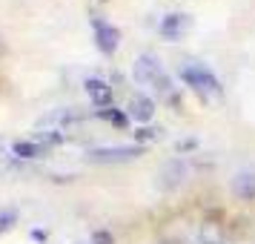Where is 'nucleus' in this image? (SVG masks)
<instances>
[{
    "instance_id": "3",
    "label": "nucleus",
    "mask_w": 255,
    "mask_h": 244,
    "mask_svg": "<svg viewBox=\"0 0 255 244\" xmlns=\"http://www.w3.org/2000/svg\"><path fill=\"white\" fill-rule=\"evenodd\" d=\"M143 155L140 144H115V147H92L86 152L89 164H129Z\"/></svg>"
},
{
    "instance_id": "12",
    "label": "nucleus",
    "mask_w": 255,
    "mask_h": 244,
    "mask_svg": "<svg viewBox=\"0 0 255 244\" xmlns=\"http://www.w3.org/2000/svg\"><path fill=\"white\" fill-rule=\"evenodd\" d=\"M132 138H135V144H149V141H161L163 138V129L161 127H140L132 132Z\"/></svg>"
},
{
    "instance_id": "4",
    "label": "nucleus",
    "mask_w": 255,
    "mask_h": 244,
    "mask_svg": "<svg viewBox=\"0 0 255 244\" xmlns=\"http://www.w3.org/2000/svg\"><path fill=\"white\" fill-rule=\"evenodd\" d=\"M186 175H189V167H186L184 158H169V161L161 164V170H158V187H161L163 193H175V190H181L186 181Z\"/></svg>"
},
{
    "instance_id": "13",
    "label": "nucleus",
    "mask_w": 255,
    "mask_h": 244,
    "mask_svg": "<svg viewBox=\"0 0 255 244\" xmlns=\"http://www.w3.org/2000/svg\"><path fill=\"white\" fill-rule=\"evenodd\" d=\"M17 221H20V213H17V210L14 207H3L0 210V236H3L6 230H12Z\"/></svg>"
},
{
    "instance_id": "14",
    "label": "nucleus",
    "mask_w": 255,
    "mask_h": 244,
    "mask_svg": "<svg viewBox=\"0 0 255 244\" xmlns=\"http://www.w3.org/2000/svg\"><path fill=\"white\" fill-rule=\"evenodd\" d=\"M35 141L43 144V147H46V144H60V141H63V132H60L58 127H49V129H43V132H35Z\"/></svg>"
},
{
    "instance_id": "9",
    "label": "nucleus",
    "mask_w": 255,
    "mask_h": 244,
    "mask_svg": "<svg viewBox=\"0 0 255 244\" xmlns=\"http://www.w3.org/2000/svg\"><path fill=\"white\" fill-rule=\"evenodd\" d=\"M232 190L241 201H255V173L253 170H244L232 178Z\"/></svg>"
},
{
    "instance_id": "2",
    "label": "nucleus",
    "mask_w": 255,
    "mask_h": 244,
    "mask_svg": "<svg viewBox=\"0 0 255 244\" xmlns=\"http://www.w3.org/2000/svg\"><path fill=\"white\" fill-rule=\"evenodd\" d=\"M178 75H181V81H184L186 86H192L201 98H204V95H221V81L215 78V72L209 69V66H204V63L186 60L184 66L178 69Z\"/></svg>"
},
{
    "instance_id": "1",
    "label": "nucleus",
    "mask_w": 255,
    "mask_h": 244,
    "mask_svg": "<svg viewBox=\"0 0 255 244\" xmlns=\"http://www.w3.org/2000/svg\"><path fill=\"white\" fill-rule=\"evenodd\" d=\"M132 78H135V83L163 95V98H172L175 95L172 78L166 75L161 60L152 58V55H138V58H135V63H132Z\"/></svg>"
},
{
    "instance_id": "10",
    "label": "nucleus",
    "mask_w": 255,
    "mask_h": 244,
    "mask_svg": "<svg viewBox=\"0 0 255 244\" xmlns=\"http://www.w3.org/2000/svg\"><path fill=\"white\" fill-rule=\"evenodd\" d=\"M43 152H46V147H43V144H37V141H17V144H12V155L17 158V161L40 158Z\"/></svg>"
},
{
    "instance_id": "17",
    "label": "nucleus",
    "mask_w": 255,
    "mask_h": 244,
    "mask_svg": "<svg viewBox=\"0 0 255 244\" xmlns=\"http://www.w3.org/2000/svg\"><path fill=\"white\" fill-rule=\"evenodd\" d=\"M75 244H86V242H75Z\"/></svg>"
},
{
    "instance_id": "15",
    "label": "nucleus",
    "mask_w": 255,
    "mask_h": 244,
    "mask_svg": "<svg viewBox=\"0 0 255 244\" xmlns=\"http://www.w3.org/2000/svg\"><path fill=\"white\" fill-rule=\"evenodd\" d=\"M89 244H115V239H112V233L109 230H95Z\"/></svg>"
},
{
    "instance_id": "7",
    "label": "nucleus",
    "mask_w": 255,
    "mask_h": 244,
    "mask_svg": "<svg viewBox=\"0 0 255 244\" xmlns=\"http://www.w3.org/2000/svg\"><path fill=\"white\" fill-rule=\"evenodd\" d=\"M155 101H152L149 95H143V92H135L132 98H129V104H127V115L135 121V124H149L152 118H155Z\"/></svg>"
},
{
    "instance_id": "8",
    "label": "nucleus",
    "mask_w": 255,
    "mask_h": 244,
    "mask_svg": "<svg viewBox=\"0 0 255 244\" xmlns=\"http://www.w3.org/2000/svg\"><path fill=\"white\" fill-rule=\"evenodd\" d=\"M83 89H86L89 101H92L98 109H106V106H112V101H115L112 86H109L106 81H101V78H89V81L83 83Z\"/></svg>"
},
{
    "instance_id": "6",
    "label": "nucleus",
    "mask_w": 255,
    "mask_h": 244,
    "mask_svg": "<svg viewBox=\"0 0 255 244\" xmlns=\"http://www.w3.org/2000/svg\"><path fill=\"white\" fill-rule=\"evenodd\" d=\"M192 29V14L186 12H169L166 17H161V23H158V35L163 40H181Z\"/></svg>"
},
{
    "instance_id": "16",
    "label": "nucleus",
    "mask_w": 255,
    "mask_h": 244,
    "mask_svg": "<svg viewBox=\"0 0 255 244\" xmlns=\"http://www.w3.org/2000/svg\"><path fill=\"white\" fill-rule=\"evenodd\" d=\"M32 239H35V242H43V244H46V242H49V233H46V230H32Z\"/></svg>"
},
{
    "instance_id": "5",
    "label": "nucleus",
    "mask_w": 255,
    "mask_h": 244,
    "mask_svg": "<svg viewBox=\"0 0 255 244\" xmlns=\"http://www.w3.org/2000/svg\"><path fill=\"white\" fill-rule=\"evenodd\" d=\"M89 23H92L98 49H101L104 55H115L118 46H121V29L112 26L109 20H104V17H89Z\"/></svg>"
},
{
    "instance_id": "11",
    "label": "nucleus",
    "mask_w": 255,
    "mask_h": 244,
    "mask_svg": "<svg viewBox=\"0 0 255 244\" xmlns=\"http://www.w3.org/2000/svg\"><path fill=\"white\" fill-rule=\"evenodd\" d=\"M95 115L101 118V121H109V124H115V127H127L129 115L127 112H121V109H115V106H106V109H98Z\"/></svg>"
}]
</instances>
